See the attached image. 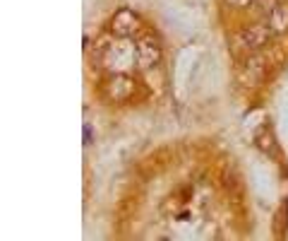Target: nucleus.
<instances>
[{"label":"nucleus","instance_id":"1","mask_svg":"<svg viewBox=\"0 0 288 241\" xmlns=\"http://www.w3.org/2000/svg\"><path fill=\"white\" fill-rule=\"evenodd\" d=\"M267 39H269V32L264 27H250V29H242L240 34H235L233 46L240 51H257L259 46L267 44Z\"/></svg>","mask_w":288,"mask_h":241},{"label":"nucleus","instance_id":"2","mask_svg":"<svg viewBox=\"0 0 288 241\" xmlns=\"http://www.w3.org/2000/svg\"><path fill=\"white\" fill-rule=\"evenodd\" d=\"M269 24H272L274 32H283L288 29V5H276L269 15Z\"/></svg>","mask_w":288,"mask_h":241},{"label":"nucleus","instance_id":"3","mask_svg":"<svg viewBox=\"0 0 288 241\" xmlns=\"http://www.w3.org/2000/svg\"><path fill=\"white\" fill-rule=\"evenodd\" d=\"M108 94L120 102V99H125V96L132 94V82L125 80V77H116V80L108 85Z\"/></svg>","mask_w":288,"mask_h":241},{"label":"nucleus","instance_id":"4","mask_svg":"<svg viewBox=\"0 0 288 241\" xmlns=\"http://www.w3.org/2000/svg\"><path fill=\"white\" fill-rule=\"evenodd\" d=\"M140 58L144 65H154L159 63V58H161V48L156 41H147V44H142V51H140Z\"/></svg>","mask_w":288,"mask_h":241},{"label":"nucleus","instance_id":"5","mask_svg":"<svg viewBox=\"0 0 288 241\" xmlns=\"http://www.w3.org/2000/svg\"><path fill=\"white\" fill-rule=\"evenodd\" d=\"M228 5H233V8H245V5H250L252 0H226Z\"/></svg>","mask_w":288,"mask_h":241}]
</instances>
